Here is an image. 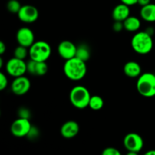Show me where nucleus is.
Listing matches in <instances>:
<instances>
[{
    "label": "nucleus",
    "mask_w": 155,
    "mask_h": 155,
    "mask_svg": "<svg viewBox=\"0 0 155 155\" xmlns=\"http://www.w3.org/2000/svg\"><path fill=\"white\" fill-rule=\"evenodd\" d=\"M63 71L67 78L73 81H79L86 77L87 67L86 62L74 57L65 61Z\"/></svg>",
    "instance_id": "obj_1"
},
{
    "label": "nucleus",
    "mask_w": 155,
    "mask_h": 155,
    "mask_svg": "<svg viewBox=\"0 0 155 155\" xmlns=\"http://www.w3.org/2000/svg\"><path fill=\"white\" fill-rule=\"evenodd\" d=\"M154 42L152 36L146 31L136 33L131 39V46L137 54H147L152 50Z\"/></svg>",
    "instance_id": "obj_2"
},
{
    "label": "nucleus",
    "mask_w": 155,
    "mask_h": 155,
    "mask_svg": "<svg viewBox=\"0 0 155 155\" xmlns=\"http://www.w3.org/2000/svg\"><path fill=\"white\" fill-rule=\"evenodd\" d=\"M136 89L142 96L152 98L155 96V74L147 72L138 77Z\"/></svg>",
    "instance_id": "obj_3"
},
{
    "label": "nucleus",
    "mask_w": 155,
    "mask_h": 155,
    "mask_svg": "<svg viewBox=\"0 0 155 155\" xmlns=\"http://www.w3.org/2000/svg\"><path fill=\"white\" fill-rule=\"evenodd\" d=\"M70 101L77 109H84L89 107L91 95L86 87L76 86L72 88L69 95Z\"/></svg>",
    "instance_id": "obj_4"
},
{
    "label": "nucleus",
    "mask_w": 155,
    "mask_h": 155,
    "mask_svg": "<svg viewBox=\"0 0 155 155\" xmlns=\"http://www.w3.org/2000/svg\"><path fill=\"white\" fill-rule=\"evenodd\" d=\"M51 54V45L45 41H36L29 48V56L32 60L46 61Z\"/></svg>",
    "instance_id": "obj_5"
},
{
    "label": "nucleus",
    "mask_w": 155,
    "mask_h": 155,
    "mask_svg": "<svg viewBox=\"0 0 155 155\" xmlns=\"http://www.w3.org/2000/svg\"><path fill=\"white\" fill-rule=\"evenodd\" d=\"M5 69L9 76L16 78L24 76L27 73V63L24 60L14 57L8 61L5 65Z\"/></svg>",
    "instance_id": "obj_6"
},
{
    "label": "nucleus",
    "mask_w": 155,
    "mask_h": 155,
    "mask_svg": "<svg viewBox=\"0 0 155 155\" xmlns=\"http://www.w3.org/2000/svg\"><path fill=\"white\" fill-rule=\"evenodd\" d=\"M31 128L32 125L30 119L19 117L12 123L10 131L15 137L22 138L28 136Z\"/></svg>",
    "instance_id": "obj_7"
},
{
    "label": "nucleus",
    "mask_w": 155,
    "mask_h": 155,
    "mask_svg": "<svg viewBox=\"0 0 155 155\" xmlns=\"http://www.w3.org/2000/svg\"><path fill=\"white\" fill-rule=\"evenodd\" d=\"M124 145L128 151L139 153L143 148L144 141L142 136L138 133H130L124 137Z\"/></svg>",
    "instance_id": "obj_8"
},
{
    "label": "nucleus",
    "mask_w": 155,
    "mask_h": 155,
    "mask_svg": "<svg viewBox=\"0 0 155 155\" xmlns=\"http://www.w3.org/2000/svg\"><path fill=\"white\" fill-rule=\"evenodd\" d=\"M30 87H31L30 80L24 76L15 78L11 85L12 92L18 96H21L27 94L30 89Z\"/></svg>",
    "instance_id": "obj_9"
},
{
    "label": "nucleus",
    "mask_w": 155,
    "mask_h": 155,
    "mask_svg": "<svg viewBox=\"0 0 155 155\" xmlns=\"http://www.w3.org/2000/svg\"><path fill=\"white\" fill-rule=\"evenodd\" d=\"M19 20L26 24H32L39 18V11L35 6L31 5H25L21 7L18 13Z\"/></svg>",
    "instance_id": "obj_10"
},
{
    "label": "nucleus",
    "mask_w": 155,
    "mask_h": 155,
    "mask_svg": "<svg viewBox=\"0 0 155 155\" xmlns=\"http://www.w3.org/2000/svg\"><path fill=\"white\" fill-rule=\"evenodd\" d=\"M16 40L18 45L29 48L35 42L34 33L29 27H23L17 32Z\"/></svg>",
    "instance_id": "obj_11"
},
{
    "label": "nucleus",
    "mask_w": 155,
    "mask_h": 155,
    "mask_svg": "<svg viewBox=\"0 0 155 155\" xmlns=\"http://www.w3.org/2000/svg\"><path fill=\"white\" fill-rule=\"evenodd\" d=\"M77 45L69 40H64L58 45V53L65 61L76 57Z\"/></svg>",
    "instance_id": "obj_12"
},
{
    "label": "nucleus",
    "mask_w": 155,
    "mask_h": 155,
    "mask_svg": "<svg viewBox=\"0 0 155 155\" xmlns=\"http://www.w3.org/2000/svg\"><path fill=\"white\" fill-rule=\"evenodd\" d=\"M48 71L46 61H37L30 59L27 62V72L33 76L42 77L45 75Z\"/></svg>",
    "instance_id": "obj_13"
},
{
    "label": "nucleus",
    "mask_w": 155,
    "mask_h": 155,
    "mask_svg": "<svg viewBox=\"0 0 155 155\" xmlns=\"http://www.w3.org/2000/svg\"><path fill=\"white\" fill-rule=\"evenodd\" d=\"M60 132L65 139H73L80 132V125L74 120H68L61 126Z\"/></svg>",
    "instance_id": "obj_14"
},
{
    "label": "nucleus",
    "mask_w": 155,
    "mask_h": 155,
    "mask_svg": "<svg viewBox=\"0 0 155 155\" xmlns=\"http://www.w3.org/2000/svg\"><path fill=\"white\" fill-rule=\"evenodd\" d=\"M130 16V6L120 3L114 8L112 11V18L114 21H121L124 22L127 18Z\"/></svg>",
    "instance_id": "obj_15"
},
{
    "label": "nucleus",
    "mask_w": 155,
    "mask_h": 155,
    "mask_svg": "<svg viewBox=\"0 0 155 155\" xmlns=\"http://www.w3.org/2000/svg\"><path fill=\"white\" fill-rule=\"evenodd\" d=\"M124 72L125 75L130 78H136L142 74V68L136 61H130L124 65Z\"/></svg>",
    "instance_id": "obj_16"
},
{
    "label": "nucleus",
    "mask_w": 155,
    "mask_h": 155,
    "mask_svg": "<svg viewBox=\"0 0 155 155\" xmlns=\"http://www.w3.org/2000/svg\"><path fill=\"white\" fill-rule=\"evenodd\" d=\"M140 15L141 18L147 22H155V4L150 3L142 7Z\"/></svg>",
    "instance_id": "obj_17"
},
{
    "label": "nucleus",
    "mask_w": 155,
    "mask_h": 155,
    "mask_svg": "<svg viewBox=\"0 0 155 155\" xmlns=\"http://www.w3.org/2000/svg\"><path fill=\"white\" fill-rule=\"evenodd\" d=\"M124 30L129 32H136L140 29L141 21L136 16H130L124 21Z\"/></svg>",
    "instance_id": "obj_18"
},
{
    "label": "nucleus",
    "mask_w": 155,
    "mask_h": 155,
    "mask_svg": "<svg viewBox=\"0 0 155 155\" xmlns=\"http://www.w3.org/2000/svg\"><path fill=\"white\" fill-rule=\"evenodd\" d=\"M90 50H89V48L86 44H80L77 47L76 57L78 58L79 59L86 62L90 58Z\"/></svg>",
    "instance_id": "obj_19"
},
{
    "label": "nucleus",
    "mask_w": 155,
    "mask_h": 155,
    "mask_svg": "<svg viewBox=\"0 0 155 155\" xmlns=\"http://www.w3.org/2000/svg\"><path fill=\"white\" fill-rule=\"evenodd\" d=\"M89 107L93 110H99L104 107V99L99 95H92L89 101Z\"/></svg>",
    "instance_id": "obj_20"
},
{
    "label": "nucleus",
    "mask_w": 155,
    "mask_h": 155,
    "mask_svg": "<svg viewBox=\"0 0 155 155\" xmlns=\"http://www.w3.org/2000/svg\"><path fill=\"white\" fill-rule=\"evenodd\" d=\"M29 54V49L28 48L22 46V45H18L15 48V51H14V57L17 58L21 59V60H24L27 55Z\"/></svg>",
    "instance_id": "obj_21"
},
{
    "label": "nucleus",
    "mask_w": 155,
    "mask_h": 155,
    "mask_svg": "<svg viewBox=\"0 0 155 155\" xmlns=\"http://www.w3.org/2000/svg\"><path fill=\"white\" fill-rule=\"evenodd\" d=\"M8 11L12 14H18L21 10L22 5L18 0H9L6 5Z\"/></svg>",
    "instance_id": "obj_22"
},
{
    "label": "nucleus",
    "mask_w": 155,
    "mask_h": 155,
    "mask_svg": "<svg viewBox=\"0 0 155 155\" xmlns=\"http://www.w3.org/2000/svg\"><path fill=\"white\" fill-rule=\"evenodd\" d=\"M101 155H122L120 151L113 147H108L103 150Z\"/></svg>",
    "instance_id": "obj_23"
},
{
    "label": "nucleus",
    "mask_w": 155,
    "mask_h": 155,
    "mask_svg": "<svg viewBox=\"0 0 155 155\" xmlns=\"http://www.w3.org/2000/svg\"><path fill=\"white\" fill-rule=\"evenodd\" d=\"M8 84V80L7 77L3 74L2 72L0 73V90H4Z\"/></svg>",
    "instance_id": "obj_24"
},
{
    "label": "nucleus",
    "mask_w": 155,
    "mask_h": 155,
    "mask_svg": "<svg viewBox=\"0 0 155 155\" xmlns=\"http://www.w3.org/2000/svg\"><path fill=\"white\" fill-rule=\"evenodd\" d=\"M123 29H124V22H121V21H114V23L113 24V30L115 32H120L121 30H123Z\"/></svg>",
    "instance_id": "obj_25"
},
{
    "label": "nucleus",
    "mask_w": 155,
    "mask_h": 155,
    "mask_svg": "<svg viewBox=\"0 0 155 155\" xmlns=\"http://www.w3.org/2000/svg\"><path fill=\"white\" fill-rule=\"evenodd\" d=\"M20 117H19L21 118H27V119H29L30 118V112L28 111V110H27L26 108H22L19 110Z\"/></svg>",
    "instance_id": "obj_26"
},
{
    "label": "nucleus",
    "mask_w": 155,
    "mask_h": 155,
    "mask_svg": "<svg viewBox=\"0 0 155 155\" xmlns=\"http://www.w3.org/2000/svg\"><path fill=\"white\" fill-rule=\"evenodd\" d=\"M121 3L127 5L128 6H132L138 3V0H120Z\"/></svg>",
    "instance_id": "obj_27"
},
{
    "label": "nucleus",
    "mask_w": 155,
    "mask_h": 155,
    "mask_svg": "<svg viewBox=\"0 0 155 155\" xmlns=\"http://www.w3.org/2000/svg\"><path fill=\"white\" fill-rule=\"evenodd\" d=\"M150 3H151V0H138L137 4H139L140 6L143 7V6L150 4Z\"/></svg>",
    "instance_id": "obj_28"
},
{
    "label": "nucleus",
    "mask_w": 155,
    "mask_h": 155,
    "mask_svg": "<svg viewBox=\"0 0 155 155\" xmlns=\"http://www.w3.org/2000/svg\"><path fill=\"white\" fill-rule=\"evenodd\" d=\"M6 51V45L2 41L0 42V54H3Z\"/></svg>",
    "instance_id": "obj_29"
},
{
    "label": "nucleus",
    "mask_w": 155,
    "mask_h": 155,
    "mask_svg": "<svg viewBox=\"0 0 155 155\" xmlns=\"http://www.w3.org/2000/svg\"><path fill=\"white\" fill-rule=\"evenodd\" d=\"M144 155H155V150H150V151H148Z\"/></svg>",
    "instance_id": "obj_30"
},
{
    "label": "nucleus",
    "mask_w": 155,
    "mask_h": 155,
    "mask_svg": "<svg viewBox=\"0 0 155 155\" xmlns=\"http://www.w3.org/2000/svg\"><path fill=\"white\" fill-rule=\"evenodd\" d=\"M126 155H139L138 154V152H134V151H128Z\"/></svg>",
    "instance_id": "obj_31"
},
{
    "label": "nucleus",
    "mask_w": 155,
    "mask_h": 155,
    "mask_svg": "<svg viewBox=\"0 0 155 155\" xmlns=\"http://www.w3.org/2000/svg\"><path fill=\"white\" fill-rule=\"evenodd\" d=\"M3 66V61H2V58H0V68H2V67Z\"/></svg>",
    "instance_id": "obj_32"
}]
</instances>
